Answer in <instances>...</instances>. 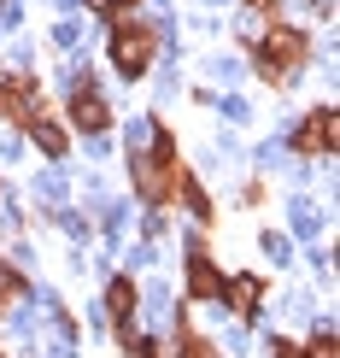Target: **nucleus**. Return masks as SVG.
<instances>
[{"label":"nucleus","mask_w":340,"mask_h":358,"mask_svg":"<svg viewBox=\"0 0 340 358\" xmlns=\"http://www.w3.org/2000/svg\"><path fill=\"white\" fill-rule=\"evenodd\" d=\"M188 288H194V294H217V288H223V282H217V271H212V259L200 252V241L188 247Z\"/></svg>","instance_id":"4"},{"label":"nucleus","mask_w":340,"mask_h":358,"mask_svg":"<svg viewBox=\"0 0 340 358\" xmlns=\"http://www.w3.org/2000/svg\"><path fill=\"white\" fill-rule=\"evenodd\" d=\"M106 306L117 311V317H129V311H135V288H129V282L117 276V282H112V294H106Z\"/></svg>","instance_id":"6"},{"label":"nucleus","mask_w":340,"mask_h":358,"mask_svg":"<svg viewBox=\"0 0 340 358\" xmlns=\"http://www.w3.org/2000/svg\"><path fill=\"white\" fill-rule=\"evenodd\" d=\"M311 358H334V341H329V335H323V341H317V347H311Z\"/></svg>","instance_id":"9"},{"label":"nucleus","mask_w":340,"mask_h":358,"mask_svg":"<svg viewBox=\"0 0 340 358\" xmlns=\"http://www.w3.org/2000/svg\"><path fill=\"white\" fill-rule=\"evenodd\" d=\"M258 294H264V282L253 276V282H235V288H229V300L241 306V311H253V300H258Z\"/></svg>","instance_id":"7"},{"label":"nucleus","mask_w":340,"mask_h":358,"mask_svg":"<svg viewBox=\"0 0 340 358\" xmlns=\"http://www.w3.org/2000/svg\"><path fill=\"white\" fill-rule=\"evenodd\" d=\"M71 117H77L82 129H106V106H100V94L88 83H77V94H71Z\"/></svg>","instance_id":"3"},{"label":"nucleus","mask_w":340,"mask_h":358,"mask_svg":"<svg viewBox=\"0 0 340 358\" xmlns=\"http://www.w3.org/2000/svg\"><path fill=\"white\" fill-rule=\"evenodd\" d=\"M276 358H305V352H293V347H276Z\"/></svg>","instance_id":"11"},{"label":"nucleus","mask_w":340,"mask_h":358,"mask_svg":"<svg viewBox=\"0 0 340 358\" xmlns=\"http://www.w3.org/2000/svg\"><path fill=\"white\" fill-rule=\"evenodd\" d=\"M300 53H305V41H300V36H288V29H276V36L258 48V71H264V77H276V71H282L288 59H300Z\"/></svg>","instance_id":"2"},{"label":"nucleus","mask_w":340,"mask_h":358,"mask_svg":"<svg viewBox=\"0 0 340 358\" xmlns=\"http://www.w3.org/2000/svg\"><path fill=\"white\" fill-rule=\"evenodd\" d=\"M147 53H153V36H147V29L124 24V29L112 36V59H117V71H124V77H141V71H147Z\"/></svg>","instance_id":"1"},{"label":"nucleus","mask_w":340,"mask_h":358,"mask_svg":"<svg viewBox=\"0 0 340 358\" xmlns=\"http://www.w3.org/2000/svg\"><path fill=\"white\" fill-rule=\"evenodd\" d=\"M36 141H41V147H47V153H65V136H59V129H53V124H36Z\"/></svg>","instance_id":"8"},{"label":"nucleus","mask_w":340,"mask_h":358,"mask_svg":"<svg viewBox=\"0 0 340 358\" xmlns=\"http://www.w3.org/2000/svg\"><path fill=\"white\" fill-rule=\"evenodd\" d=\"M135 358H165V352H158L153 341H135Z\"/></svg>","instance_id":"10"},{"label":"nucleus","mask_w":340,"mask_h":358,"mask_svg":"<svg viewBox=\"0 0 340 358\" xmlns=\"http://www.w3.org/2000/svg\"><path fill=\"white\" fill-rule=\"evenodd\" d=\"M305 129H311V136H305V147H329V141H334V112H317Z\"/></svg>","instance_id":"5"}]
</instances>
